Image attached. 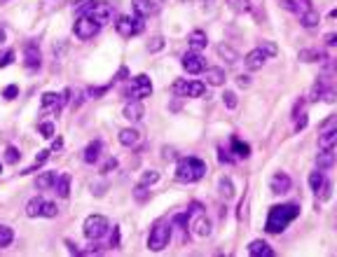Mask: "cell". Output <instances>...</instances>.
Listing matches in <instances>:
<instances>
[{
	"instance_id": "cell-31",
	"label": "cell",
	"mask_w": 337,
	"mask_h": 257,
	"mask_svg": "<svg viewBox=\"0 0 337 257\" xmlns=\"http://www.w3.org/2000/svg\"><path fill=\"white\" fill-rule=\"evenodd\" d=\"M12 241H14V232L7 225H0V248H7Z\"/></svg>"
},
{
	"instance_id": "cell-24",
	"label": "cell",
	"mask_w": 337,
	"mask_h": 257,
	"mask_svg": "<svg viewBox=\"0 0 337 257\" xmlns=\"http://www.w3.org/2000/svg\"><path fill=\"white\" fill-rule=\"evenodd\" d=\"M208 45V38L204 30H192L190 33V47L194 49V52H199V49H204V47Z\"/></svg>"
},
{
	"instance_id": "cell-43",
	"label": "cell",
	"mask_w": 337,
	"mask_h": 257,
	"mask_svg": "<svg viewBox=\"0 0 337 257\" xmlns=\"http://www.w3.org/2000/svg\"><path fill=\"white\" fill-rule=\"evenodd\" d=\"M14 61V52L12 49H7L5 54H0V68H5V66H9Z\"/></svg>"
},
{
	"instance_id": "cell-13",
	"label": "cell",
	"mask_w": 337,
	"mask_h": 257,
	"mask_svg": "<svg viewBox=\"0 0 337 257\" xmlns=\"http://www.w3.org/2000/svg\"><path fill=\"white\" fill-rule=\"evenodd\" d=\"M293 180L291 175L284 173V171H279V173L272 175V180H269V189H272V194H286L288 189H291Z\"/></svg>"
},
{
	"instance_id": "cell-39",
	"label": "cell",
	"mask_w": 337,
	"mask_h": 257,
	"mask_svg": "<svg viewBox=\"0 0 337 257\" xmlns=\"http://www.w3.org/2000/svg\"><path fill=\"white\" fill-rule=\"evenodd\" d=\"M160 180V173H157V171H146V173H143V178H141V185H155V182Z\"/></svg>"
},
{
	"instance_id": "cell-10",
	"label": "cell",
	"mask_w": 337,
	"mask_h": 257,
	"mask_svg": "<svg viewBox=\"0 0 337 257\" xmlns=\"http://www.w3.org/2000/svg\"><path fill=\"white\" fill-rule=\"evenodd\" d=\"M115 28L117 33L122 35V38H134V35H138L141 30H143V19L141 16H120L115 21Z\"/></svg>"
},
{
	"instance_id": "cell-45",
	"label": "cell",
	"mask_w": 337,
	"mask_h": 257,
	"mask_svg": "<svg viewBox=\"0 0 337 257\" xmlns=\"http://www.w3.org/2000/svg\"><path fill=\"white\" fill-rule=\"evenodd\" d=\"M16 94H19V87H16V84H9L7 89L2 91V99H5V101H12Z\"/></svg>"
},
{
	"instance_id": "cell-37",
	"label": "cell",
	"mask_w": 337,
	"mask_h": 257,
	"mask_svg": "<svg viewBox=\"0 0 337 257\" xmlns=\"http://www.w3.org/2000/svg\"><path fill=\"white\" fill-rule=\"evenodd\" d=\"M47 159H49V150H42V152L38 154V157H35V164H33L31 168H26V171H21V173H31V171H35L38 166H42V164H45Z\"/></svg>"
},
{
	"instance_id": "cell-36",
	"label": "cell",
	"mask_w": 337,
	"mask_h": 257,
	"mask_svg": "<svg viewBox=\"0 0 337 257\" xmlns=\"http://www.w3.org/2000/svg\"><path fill=\"white\" fill-rule=\"evenodd\" d=\"M326 89H328V87H326V82H323V80H319V82L314 84V89H312V96H309V99H312V101H321V96L326 94Z\"/></svg>"
},
{
	"instance_id": "cell-3",
	"label": "cell",
	"mask_w": 337,
	"mask_h": 257,
	"mask_svg": "<svg viewBox=\"0 0 337 257\" xmlns=\"http://www.w3.org/2000/svg\"><path fill=\"white\" fill-rule=\"evenodd\" d=\"M171 234H173V222H157L148 236V248L153 250V253H160L168 246L171 241Z\"/></svg>"
},
{
	"instance_id": "cell-50",
	"label": "cell",
	"mask_w": 337,
	"mask_h": 257,
	"mask_svg": "<svg viewBox=\"0 0 337 257\" xmlns=\"http://www.w3.org/2000/svg\"><path fill=\"white\" fill-rule=\"evenodd\" d=\"M162 47H164V40H162V38H153V42L148 45V49H150V52H160Z\"/></svg>"
},
{
	"instance_id": "cell-33",
	"label": "cell",
	"mask_w": 337,
	"mask_h": 257,
	"mask_svg": "<svg viewBox=\"0 0 337 257\" xmlns=\"http://www.w3.org/2000/svg\"><path fill=\"white\" fill-rule=\"evenodd\" d=\"M230 7L239 14H244V12H251V0H230Z\"/></svg>"
},
{
	"instance_id": "cell-11",
	"label": "cell",
	"mask_w": 337,
	"mask_h": 257,
	"mask_svg": "<svg viewBox=\"0 0 337 257\" xmlns=\"http://www.w3.org/2000/svg\"><path fill=\"white\" fill-rule=\"evenodd\" d=\"M180 63H183V68L190 73V75H199V73H204V68H206V61H204V56H201L199 52H187L183 54V59H180Z\"/></svg>"
},
{
	"instance_id": "cell-21",
	"label": "cell",
	"mask_w": 337,
	"mask_h": 257,
	"mask_svg": "<svg viewBox=\"0 0 337 257\" xmlns=\"http://www.w3.org/2000/svg\"><path fill=\"white\" fill-rule=\"evenodd\" d=\"M120 143L124 147H134V145L141 143V133H138L136 128H122L120 131Z\"/></svg>"
},
{
	"instance_id": "cell-56",
	"label": "cell",
	"mask_w": 337,
	"mask_h": 257,
	"mask_svg": "<svg viewBox=\"0 0 337 257\" xmlns=\"http://www.w3.org/2000/svg\"><path fill=\"white\" fill-rule=\"evenodd\" d=\"M0 173H2V166H0Z\"/></svg>"
},
{
	"instance_id": "cell-35",
	"label": "cell",
	"mask_w": 337,
	"mask_h": 257,
	"mask_svg": "<svg viewBox=\"0 0 337 257\" xmlns=\"http://www.w3.org/2000/svg\"><path fill=\"white\" fill-rule=\"evenodd\" d=\"M61 99H63V96H59V94H54V91H47V94H42V108L56 106V103H59Z\"/></svg>"
},
{
	"instance_id": "cell-42",
	"label": "cell",
	"mask_w": 337,
	"mask_h": 257,
	"mask_svg": "<svg viewBox=\"0 0 337 257\" xmlns=\"http://www.w3.org/2000/svg\"><path fill=\"white\" fill-rule=\"evenodd\" d=\"M40 133H42L45 138H52L54 136V124L52 122H42V124H40Z\"/></svg>"
},
{
	"instance_id": "cell-47",
	"label": "cell",
	"mask_w": 337,
	"mask_h": 257,
	"mask_svg": "<svg viewBox=\"0 0 337 257\" xmlns=\"http://www.w3.org/2000/svg\"><path fill=\"white\" fill-rule=\"evenodd\" d=\"M260 49H262V52H265V54H267V56H276V52H279V49H276V45H274V42H262V45H260Z\"/></svg>"
},
{
	"instance_id": "cell-17",
	"label": "cell",
	"mask_w": 337,
	"mask_h": 257,
	"mask_svg": "<svg viewBox=\"0 0 337 257\" xmlns=\"http://www.w3.org/2000/svg\"><path fill=\"white\" fill-rule=\"evenodd\" d=\"M316 166H319V171H328V168L335 166V147H326V150L319 152Z\"/></svg>"
},
{
	"instance_id": "cell-23",
	"label": "cell",
	"mask_w": 337,
	"mask_h": 257,
	"mask_svg": "<svg viewBox=\"0 0 337 257\" xmlns=\"http://www.w3.org/2000/svg\"><path fill=\"white\" fill-rule=\"evenodd\" d=\"M319 21H321V16H319V12H316L314 7L305 9V12L300 14V23H302L305 28H314V26H319Z\"/></svg>"
},
{
	"instance_id": "cell-32",
	"label": "cell",
	"mask_w": 337,
	"mask_h": 257,
	"mask_svg": "<svg viewBox=\"0 0 337 257\" xmlns=\"http://www.w3.org/2000/svg\"><path fill=\"white\" fill-rule=\"evenodd\" d=\"M218 187H220V194H222L225 199H232V197H234V185H232L230 178H220Z\"/></svg>"
},
{
	"instance_id": "cell-28",
	"label": "cell",
	"mask_w": 337,
	"mask_h": 257,
	"mask_svg": "<svg viewBox=\"0 0 337 257\" xmlns=\"http://www.w3.org/2000/svg\"><path fill=\"white\" fill-rule=\"evenodd\" d=\"M54 180H56V173H54V171H45L42 175H38L35 187L38 189H49V187H54Z\"/></svg>"
},
{
	"instance_id": "cell-54",
	"label": "cell",
	"mask_w": 337,
	"mask_h": 257,
	"mask_svg": "<svg viewBox=\"0 0 337 257\" xmlns=\"http://www.w3.org/2000/svg\"><path fill=\"white\" fill-rule=\"evenodd\" d=\"M173 157H176V152L167 147V150H164V159H173Z\"/></svg>"
},
{
	"instance_id": "cell-55",
	"label": "cell",
	"mask_w": 337,
	"mask_h": 257,
	"mask_svg": "<svg viewBox=\"0 0 337 257\" xmlns=\"http://www.w3.org/2000/svg\"><path fill=\"white\" fill-rule=\"evenodd\" d=\"M2 42H5V30L0 28V45H2Z\"/></svg>"
},
{
	"instance_id": "cell-19",
	"label": "cell",
	"mask_w": 337,
	"mask_h": 257,
	"mask_svg": "<svg viewBox=\"0 0 337 257\" xmlns=\"http://www.w3.org/2000/svg\"><path fill=\"white\" fill-rule=\"evenodd\" d=\"M335 143H337V127L335 124H328L326 131L319 136V147H321V150H326V147H335Z\"/></svg>"
},
{
	"instance_id": "cell-6",
	"label": "cell",
	"mask_w": 337,
	"mask_h": 257,
	"mask_svg": "<svg viewBox=\"0 0 337 257\" xmlns=\"http://www.w3.org/2000/svg\"><path fill=\"white\" fill-rule=\"evenodd\" d=\"M26 215L28 218H56L59 208H56L54 201H47L45 197H33L26 204Z\"/></svg>"
},
{
	"instance_id": "cell-44",
	"label": "cell",
	"mask_w": 337,
	"mask_h": 257,
	"mask_svg": "<svg viewBox=\"0 0 337 257\" xmlns=\"http://www.w3.org/2000/svg\"><path fill=\"white\" fill-rule=\"evenodd\" d=\"M218 161H220V164H232V161H234V157H232L230 154V150H218Z\"/></svg>"
},
{
	"instance_id": "cell-49",
	"label": "cell",
	"mask_w": 337,
	"mask_h": 257,
	"mask_svg": "<svg viewBox=\"0 0 337 257\" xmlns=\"http://www.w3.org/2000/svg\"><path fill=\"white\" fill-rule=\"evenodd\" d=\"M113 168H117V159H108L106 164H103V166H101V173H110V171H113Z\"/></svg>"
},
{
	"instance_id": "cell-27",
	"label": "cell",
	"mask_w": 337,
	"mask_h": 257,
	"mask_svg": "<svg viewBox=\"0 0 337 257\" xmlns=\"http://www.w3.org/2000/svg\"><path fill=\"white\" fill-rule=\"evenodd\" d=\"M232 152H234V157H237V159H246L248 154H251V145L241 143V140L234 136V138H232Z\"/></svg>"
},
{
	"instance_id": "cell-1",
	"label": "cell",
	"mask_w": 337,
	"mask_h": 257,
	"mask_svg": "<svg viewBox=\"0 0 337 257\" xmlns=\"http://www.w3.org/2000/svg\"><path fill=\"white\" fill-rule=\"evenodd\" d=\"M298 215H300L298 204L272 206V211H269V215H267V222H265V229H267L269 234H281Z\"/></svg>"
},
{
	"instance_id": "cell-20",
	"label": "cell",
	"mask_w": 337,
	"mask_h": 257,
	"mask_svg": "<svg viewBox=\"0 0 337 257\" xmlns=\"http://www.w3.org/2000/svg\"><path fill=\"white\" fill-rule=\"evenodd\" d=\"M143 115H146V108L141 106L138 101H131V103L124 106V117H127L129 122H141L143 120Z\"/></svg>"
},
{
	"instance_id": "cell-48",
	"label": "cell",
	"mask_w": 337,
	"mask_h": 257,
	"mask_svg": "<svg viewBox=\"0 0 337 257\" xmlns=\"http://www.w3.org/2000/svg\"><path fill=\"white\" fill-rule=\"evenodd\" d=\"M106 91H108V87H96V89L92 87V89H87V96L89 99H99L101 94H106Z\"/></svg>"
},
{
	"instance_id": "cell-51",
	"label": "cell",
	"mask_w": 337,
	"mask_h": 257,
	"mask_svg": "<svg viewBox=\"0 0 337 257\" xmlns=\"http://www.w3.org/2000/svg\"><path fill=\"white\" fill-rule=\"evenodd\" d=\"M298 117H300V120L295 122V131H298V133H300V131H302V128L307 127V115H305V113H300Z\"/></svg>"
},
{
	"instance_id": "cell-38",
	"label": "cell",
	"mask_w": 337,
	"mask_h": 257,
	"mask_svg": "<svg viewBox=\"0 0 337 257\" xmlns=\"http://www.w3.org/2000/svg\"><path fill=\"white\" fill-rule=\"evenodd\" d=\"M330 194H333V185H330L328 180H323L321 189H319V192H316V197L321 199V201H326V199H330Z\"/></svg>"
},
{
	"instance_id": "cell-30",
	"label": "cell",
	"mask_w": 337,
	"mask_h": 257,
	"mask_svg": "<svg viewBox=\"0 0 337 257\" xmlns=\"http://www.w3.org/2000/svg\"><path fill=\"white\" fill-rule=\"evenodd\" d=\"M218 54H220V56L227 61V63H237V61H239L237 49H232L230 45H218Z\"/></svg>"
},
{
	"instance_id": "cell-5",
	"label": "cell",
	"mask_w": 337,
	"mask_h": 257,
	"mask_svg": "<svg viewBox=\"0 0 337 257\" xmlns=\"http://www.w3.org/2000/svg\"><path fill=\"white\" fill-rule=\"evenodd\" d=\"M187 227H190V232L194 236H199V239H206L208 234H211V220H208V215L204 211H201L199 206L194 204L190 208V220H187Z\"/></svg>"
},
{
	"instance_id": "cell-53",
	"label": "cell",
	"mask_w": 337,
	"mask_h": 257,
	"mask_svg": "<svg viewBox=\"0 0 337 257\" xmlns=\"http://www.w3.org/2000/svg\"><path fill=\"white\" fill-rule=\"evenodd\" d=\"M335 42H337V35H335V33H328V35H326V45L333 47Z\"/></svg>"
},
{
	"instance_id": "cell-25",
	"label": "cell",
	"mask_w": 337,
	"mask_h": 257,
	"mask_svg": "<svg viewBox=\"0 0 337 257\" xmlns=\"http://www.w3.org/2000/svg\"><path fill=\"white\" fill-rule=\"evenodd\" d=\"M101 157V143L99 140H94V143H89L87 147H84V161L87 164H96Z\"/></svg>"
},
{
	"instance_id": "cell-7",
	"label": "cell",
	"mask_w": 337,
	"mask_h": 257,
	"mask_svg": "<svg viewBox=\"0 0 337 257\" xmlns=\"http://www.w3.org/2000/svg\"><path fill=\"white\" fill-rule=\"evenodd\" d=\"M108 229H110V222H108L106 215H89V218L84 220V236L89 241L103 239L108 234Z\"/></svg>"
},
{
	"instance_id": "cell-14",
	"label": "cell",
	"mask_w": 337,
	"mask_h": 257,
	"mask_svg": "<svg viewBox=\"0 0 337 257\" xmlns=\"http://www.w3.org/2000/svg\"><path fill=\"white\" fill-rule=\"evenodd\" d=\"M267 59H269V56L262 52L260 47H258V49H251V52L246 54L244 63H246V68H248V70H260L262 66L267 63Z\"/></svg>"
},
{
	"instance_id": "cell-9",
	"label": "cell",
	"mask_w": 337,
	"mask_h": 257,
	"mask_svg": "<svg viewBox=\"0 0 337 257\" xmlns=\"http://www.w3.org/2000/svg\"><path fill=\"white\" fill-rule=\"evenodd\" d=\"M127 99L131 101H138V99H146V96H150L153 94V82H150V77L148 75H136L134 80H131V87L127 91Z\"/></svg>"
},
{
	"instance_id": "cell-16",
	"label": "cell",
	"mask_w": 337,
	"mask_h": 257,
	"mask_svg": "<svg viewBox=\"0 0 337 257\" xmlns=\"http://www.w3.org/2000/svg\"><path fill=\"white\" fill-rule=\"evenodd\" d=\"M23 63H26V68H38L40 66V49L35 42H28L23 47Z\"/></svg>"
},
{
	"instance_id": "cell-4",
	"label": "cell",
	"mask_w": 337,
	"mask_h": 257,
	"mask_svg": "<svg viewBox=\"0 0 337 257\" xmlns=\"http://www.w3.org/2000/svg\"><path fill=\"white\" fill-rule=\"evenodd\" d=\"M87 19H92L94 23H99V26H106V23L113 21V16H115V9L110 2H89L87 7L80 9Z\"/></svg>"
},
{
	"instance_id": "cell-2",
	"label": "cell",
	"mask_w": 337,
	"mask_h": 257,
	"mask_svg": "<svg viewBox=\"0 0 337 257\" xmlns=\"http://www.w3.org/2000/svg\"><path fill=\"white\" fill-rule=\"evenodd\" d=\"M206 175V164L197 157H183L176 166V178L180 182H197Z\"/></svg>"
},
{
	"instance_id": "cell-40",
	"label": "cell",
	"mask_w": 337,
	"mask_h": 257,
	"mask_svg": "<svg viewBox=\"0 0 337 257\" xmlns=\"http://www.w3.org/2000/svg\"><path fill=\"white\" fill-rule=\"evenodd\" d=\"M222 101H225V106L230 108V110L237 108V94H234V91H225V94H222Z\"/></svg>"
},
{
	"instance_id": "cell-22",
	"label": "cell",
	"mask_w": 337,
	"mask_h": 257,
	"mask_svg": "<svg viewBox=\"0 0 337 257\" xmlns=\"http://www.w3.org/2000/svg\"><path fill=\"white\" fill-rule=\"evenodd\" d=\"M54 192L59 194L61 199H66L70 194V175L68 173H63V175H59L56 180H54Z\"/></svg>"
},
{
	"instance_id": "cell-18",
	"label": "cell",
	"mask_w": 337,
	"mask_h": 257,
	"mask_svg": "<svg viewBox=\"0 0 337 257\" xmlns=\"http://www.w3.org/2000/svg\"><path fill=\"white\" fill-rule=\"evenodd\" d=\"M248 255L251 257H274V250H272V246H269L267 241H253L251 246H248Z\"/></svg>"
},
{
	"instance_id": "cell-29",
	"label": "cell",
	"mask_w": 337,
	"mask_h": 257,
	"mask_svg": "<svg viewBox=\"0 0 337 257\" xmlns=\"http://www.w3.org/2000/svg\"><path fill=\"white\" fill-rule=\"evenodd\" d=\"M328 56L323 52H316V49H302L300 52V61H307V63H314V61H326Z\"/></svg>"
},
{
	"instance_id": "cell-26",
	"label": "cell",
	"mask_w": 337,
	"mask_h": 257,
	"mask_svg": "<svg viewBox=\"0 0 337 257\" xmlns=\"http://www.w3.org/2000/svg\"><path fill=\"white\" fill-rule=\"evenodd\" d=\"M206 70V82L213 84V87H220L225 84V70L222 68H204Z\"/></svg>"
},
{
	"instance_id": "cell-8",
	"label": "cell",
	"mask_w": 337,
	"mask_h": 257,
	"mask_svg": "<svg viewBox=\"0 0 337 257\" xmlns=\"http://www.w3.org/2000/svg\"><path fill=\"white\" fill-rule=\"evenodd\" d=\"M171 91L176 94V96H190V99H201L204 94H206V84L204 82H197V80H176Z\"/></svg>"
},
{
	"instance_id": "cell-15",
	"label": "cell",
	"mask_w": 337,
	"mask_h": 257,
	"mask_svg": "<svg viewBox=\"0 0 337 257\" xmlns=\"http://www.w3.org/2000/svg\"><path fill=\"white\" fill-rule=\"evenodd\" d=\"M131 9H134L136 16L146 19V16H153L157 12V5H155L153 0H131Z\"/></svg>"
},
{
	"instance_id": "cell-46",
	"label": "cell",
	"mask_w": 337,
	"mask_h": 257,
	"mask_svg": "<svg viewBox=\"0 0 337 257\" xmlns=\"http://www.w3.org/2000/svg\"><path fill=\"white\" fill-rule=\"evenodd\" d=\"M134 197H136V201H146V199H148V189H146V185H138V187L134 189Z\"/></svg>"
},
{
	"instance_id": "cell-52",
	"label": "cell",
	"mask_w": 337,
	"mask_h": 257,
	"mask_svg": "<svg viewBox=\"0 0 337 257\" xmlns=\"http://www.w3.org/2000/svg\"><path fill=\"white\" fill-rule=\"evenodd\" d=\"M237 82H239V87H248V84H251V77H248V75H239Z\"/></svg>"
},
{
	"instance_id": "cell-34",
	"label": "cell",
	"mask_w": 337,
	"mask_h": 257,
	"mask_svg": "<svg viewBox=\"0 0 337 257\" xmlns=\"http://www.w3.org/2000/svg\"><path fill=\"white\" fill-rule=\"evenodd\" d=\"M323 180H326V178H323L321 171H314V173L309 175V187L314 189V192H319V189H321V185H323Z\"/></svg>"
},
{
	"instance_id": "cell-41",
	"label": "cell",
	"mask_w": 337,
	"mask_h": 257,
	"mask_svg": "<svg viewBox=\"0 0 337 257\" xmlns=\"http://www.w3.org/2000/svg\"><path fill=\"white\" fill-rule=\"evenodd\" d=\"M19 157H21V152L16 150V147H7V152H5V159H7L9 164H16V161H19Z\"/></svg>"
},
{
	"instance_id": "cell-12",
	"label": "cell",
	"mask_w": 337,
	"mask_h": 257,
	"mask_svg": "<svg viewBox=\"0 0 337 257\" xmlns=\"http://www.w3.org/2000/svg\"><path fill=\"white\" fill-rule=\"evenodd\" d=\"M99 30H101L99 23H94L92 19H87L84 14H80V19L75 21V35L80 40H92Z\"/></svg>"
}]
</instances>
